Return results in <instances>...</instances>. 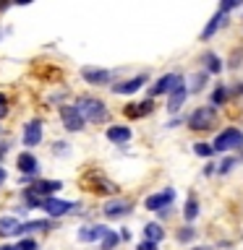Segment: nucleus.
Wrapping results in <instances>:
<instances>
[{"label": "nucleus", "mask_w": 243, "mask_h": 250, "mask_svg": "<svg viewBox=\"0 0 243 250\" xmlns=\"http://www.w3.org/2000/svg\"><path fill=\"white\" fill-rule=\"evenodd\" d=\"M16 167H19V172H24V175H31V177L39 175V162L31 151H21L16 156Z\"/></svg>", "instance_id": "obj_13"}, {"label": "nucleus", "mask_w": 243, "mask_h": 250, "mask_svg": "<svg viewBox=\"0 0 243 250\" xmlns=\"http://www.w3.org/2000/svg\"><path fill=\"white\" fill-rule=\"evenodd\" d=\"M144 237H146L149 242H157V245H160V240H165L162 224H160V222H149V224L144 227Z\"/></svg>", "instance_id": "obj_22"}, {"label": "nucleus", "mask_w": 243, "mask_h": 250, "mask_svg": "<svg viewBox=\"0 0 243 250\" xmlns=\"http://www.w3.org/2000/svg\"><path fill=\"white\" fill-rule=\"evenodd\" d=\"M16 250H39V245H37V240H34V237H24V240H19Z\"/></svg>", "instance_id": "obj_31"}, {"label": "nucleus", "mask_w": 243, "mask_h": 250, "mask_svg": "<svg viewBox=\"0 0 243 250\" xmlns=\"http://www.w3.org/2000/svg\"><path fill=\"white\" fill-rule=\"evenodd\" d=\"M233 167H238V159H235V156H225V159L217 164V175H227V172H233Z\"/></svg>", "instance_id": "obj_27"}, {"label": "nucleus", "mask_w": 243, "mask_h": 250, "mask_svg": "<svg viewBox=\"0 0 243 250\" xmlns=\"http://www.w3.org/2000/svg\"><path fill=\"white\" fill-rule=\"evenodd\" d=\"M201 62H204V70H207V73H222V58H219L217 52H204Z\"/></svg>", "instance_id": "obj_21"}, {"label": "nucleus", "mask_w": 243, "mask_h": 250, "mask_svg": "<svg viewBox=\"0 0 243 250\" xmlns=\"http://www.w3.org/2000/svg\"><path fill=\"white\" fill-rule=\"evenodd\" d=\"M60 123L68 133H78V130H84L86 117L81 115V109H78L76 104H63L60 107Z\"/></svg>", "instance_id": "obj_4"}, {"label": "nucleus", "mask_w": 243, "mask_h": 250, "mask_svg": "<svg viewBox=\"0 0 243 250\" xmlns=\"http://www.w3.org/2000/svg\"><path fill=\"white\" fill-rule=\"evenodd\" d=\"M238 5H241L238 0H225V3H219V8H217V11L227 16V13H230V11H235V8H238Z\"/></svg>", "instance_id": "obj_32"}, {"label": "nucleus", "mask_w": 243, "mask_h": 250, "mask_svg": "<svg viewBox=\"0 0 243 250\" xmlns=\"http://www.w3.org/2000/svg\"><path fill=\"white\" fill-rule=\"evenodd\" d=\"M118 242H121V237H118V232H115V229H110V234H107V237L99 242V250H113V248L118 245Z\"/></svg>", "instance_id": "obj_28"}, {"label": "nucleus", "mask_w": 243, "mask_h": 250, "mask_svg": "<svg viewBox=\"0 0 243 250\" xmlns=\"http://www.w3.org/2000/svg\"><path fill=\"white\" fill-rule=\"evenodd\" d=\"M217 125V109L212 104L196 107L191 115H188V128L191 130H209Z\"/></svg>", "instance_id": "obj_1"}, {"label": "nucleus", "mask_w": 243, "mask_h": 250, "mask_svg": "<svg viewBox=\"0 0 243 250\" xmlns=\"http://www.w3.org/2000/svg\"><path fill=\"white\" fill-rule=\"evenodd\" d=\"M0 34H3V31H0Z\"/></svg>", "instance_id": "obj_40"}, {"label": "nucleus", "mask_w": 243, "mask_h": 250, "mask_svg": "<svg viewBox=\"0 0 243 250\" xmlns=\"http://www.w3.org/2000/svg\"><path fill=\"white\" fill-rule=\"evenodd\" d=\"M19 229H21V222L13 214L0 216V237H13V234H19Z\"/></svg>", "instance_id": "obj_17"}, {"label": "nucleus", "mask_w": 243, "mask_h": 250, "mask_svg": "<svg viewBox=\"0 0 243 250\" xmlns=\"http://www.w3.org/2000/svg\"><path fill=\"white\" fill-rule=\"evenodd\" d=\"M194 154L196 156H212V154H215V146H209V144H194Z\"/></svg>", "instance_id": "obj_30"}, {"label": "nucleus", "mask_w": 243, "mask_h": 250, "mask_svg": "<svg viewBox=\"0 0 243 250\" xmlns=\"http://www.w3.org/2000/svg\"><path fill=\"white\" fill-rule=\"evenodd\" d=\"M183 216L188 219V222H194V219L199 216V201H196V195H188L186 208H183Z\"/></svg>", "instance_id": "obj_25"}, {"label": "nucleus", "mask_w": 243, "mask_h": 250, "mask_svg": "<svg viewBox=\"0 0 243 250\" xmlns=\"http://www.w3.org/2000/svg\"><path fill=\"white\" fill-rule=\"evenodd\" d=\"M5 180H8V172H5L3 167H0V188H3V183H5Z\"/></svg>", "instance_id": "obj_36"}, {"label": "nucleus", "mask_w": 243, "mask_h": 250, "mask_svg": "<svg viewBox=\"0 0 243 250\" xmlns=\"http://www.w3.org/2000/svg\"><path fill=\"white\" fill-rule=\"evenodd\" d=\"M76 107L81 109V115L86 117V120H92V123H105L107 117H110V112H107V107H105V102H102V99L81 97Z\"/></svg>", "instance_id": "obj_2"}, {"label": "nucleus", "mask_w": 243, "mask_h": 250, "mask_svg": "<svg viewBox=\"0 0 243 250\" xmlns=\"http://www.w3.org/2000/svg\"><path fill=\"white\" fill-rule=\"evenodd\" d=\"M84 188L92 193H107V195H115L118 193V185L113 180H107L102 172H89V175L84 177Z\"/></svg>", "instance_id": "obj_5"}, {"label": "nucleus", "mask_w": 243, "mask_h": 250, "mask_svg": "<svg viewBox=\"0 0 243 250\" xmlns=\"http://www.w3.org/2000/svg\"><path fill=\"white\" fill-rule=\"evenodd\" d=\"M60 188H63L60 180H31L29 193H34V195H47V198H52V193H58Z\"/></svg>", "instance_id": "obj_14"}, {"label": "nucleus", "mask_w": 243, "mask_h": 250, "mask_svg": "<svg viewBox=\"0 0 243 250\" xmlns=\"http://www.w3.org/2000/svg\"><path fill=\"white\" fill-rule=\"evenodd\" d=\"M81 78H84L86 83H92V86H105V83H110V78H113V73H110L107 68L84 65V68H81Z\"/></svg>", "instance_id": "obj_9"}, {"label": "nucleus", "mask_w": 243, "mask_h": 250, "mask_svg": "<svg viewBox=\"0 0 243 250\" xmlns=\"http://www.w3.org/2000/svg\"><path fill=\"white\" fill-rule=\"evenodd\" d=\"M194 250H212V248H207V245H201V248H194Z\"/></svg>", "instance_id": "obj_39"}, {"label": "nucleus", "mask_w": 243, "mask_h": 250, "mask_svg": "<svg viewBox=\"0 0 243 250\" xmlns=\"http://www.w3.org/2000/svg\"><path fill=\"white\" fill-rule=\"evenodd\" d=\"M227 97H230V91H227V86H217L215 89V94H212V107H219V104H225L227 102Z\"/></svg>", "instance_id": "obj_26"}, {"label": "nucleus", "mask_w": 243, "mask_h": 250, "mask_svg": "<svg viewBox=\"0 0 243 250\" xmlns=\"http://www.w3.org/2000/svg\"><path fill=\"white\" fill-rule=\"evenodd\" d=\"M42 208L50 216L60 219V216H66V214H71V211H76V208H81V206H76V203H71V201H63V198H45L42 201Z\"/></svg>", "instance_id": "obj_7"}, {"label": "nucleus", "mask_w": 243, "mask_h": 250, "mask_svg": "<svg viewBox=\"0 0 243 250\" xmlns=\"http://www.w3.org/2000/svg\"><path fill=\"white\" fill-rule=\"evenodd\" d=\"M152 102H141V104H131V107H125V115H128V117H146L149 112H152Z\"/></svg>", "instance_id": "obj_23"}, {"label": "nucleus", "mask_w": 243, "mask_h": 250, "mask_svg": "<svg viewBox=\"0 0 243 250\" xmlns=\"http://www.w3.org/2000/svg\"><path fill=\"white\" fill-rule=\"evenodd\" d=\"M107 141H113V144H128L131 141V128H125V125H110L107 128Z\"/></svg>", "instance_id": "obj_18"}, {"label": "nucleus", "mask_w": 243, "mask_h": 250, "mask_svg": "<svg viewBox=\"0 0 243 250\" xmlns=\"http://www.w3.org/2000/svg\"><path fill=\"white\" fill-rule=\"evenodd\" d=\"M172 201H175V190H172V188H165V190L149 195L144 201V208L146 211H168Z\"/></svg>", "instance_id": "obj_6"}, {"label": "nucleus", "mask_w": 243, "mask_h": 250, "mask_svg": "<svg viewBox=\"0 0 243 250\" xmlns=\"http://www.w3.org/2000/svg\"><path fill=\"white\" fill-rule=\"evenodd\" d=\"M225 21H227V16H225V13H219V11H217L215 16H212V19H209V23H207V26H204V31H201V39H204V42L215 37V31H217L219 26H222Z\"/></svg>", "instance_id": "obj_20"}, {"label": "nucleus", "mask_w": 243, "mask_h": 250, "mask_svg": "<svg viewBox=\"0 0 243 250\" xmlns=\"http://www.w3.org/2000/svg\"><path fill=\"white\" fill-rule=\"evenodd\" d=\"M0 250H16V245H3V248H0Z\"/></svg>", "instance_id": "obj_38"}, {"label": "nucleus", "mask_w": 243, "mask_h": 250, "mask_svg": "<svg viewBox=\"0 0 243 250\" xmlns=\"http://www.w3.org/2000/svg\"><path fill=\"white\" fill-rule=\"evenodd\" d=\"M136 250H157V242L144 240V242H139V248H136Z\"/></svg>", "instance_id": "obj_35"}, {"label": "nucleus", "mask_w": 243, "mask_h": 250, "mask_svg": "<svg viewBox=\"0 0 243 250\" xmlns=\"http://www.w3.org/2000/svg\"><path fill=\"white\" fill-rule=\"evenodd\" d=\"M3 117H8V97L0 94V120H3Z\"/></svg>", "instance_id": "obj_33"}, {"label": "nucleus", "mask_w": 243, "mask_h": 250, "mask_svg": "<svg viewBox=\"0 0 243 250\" xmlns=\"http://www.w3.org/2000/svg\"><path fill=\"white\" fill-rule=\"evenodd\" d=\"M207 78H209V73H207V70H199V73H194L191 76V86H188V91H201L204 89V86H207Z\"/></svg>", "instance_id": "obj_24"}, {"label": "nucleus", "mask_w": 243, "mask_h": 250, "mask_svg": "<svg viewBox=\"0 0 243 250\" xmlns=\"http://www.w3.org/2000/svg\"><path fill=\"white\" fill-rule=\"evenodd\" d=\"M175 237H178V242H191V240L196 237V229H194L191 224H188V227H183V229H178Z\"/></svg>", "instance_id": "obj_29"}, {"label": "nucleus", "mask_w": 243, "mask_h": 250, "mask_svg": "<svg viewBox=\"0 0 243 250\" xmlns=\"http://www.w3.org/2000/svg\"><path fill=\"white\" fill-rule=\"evenodd\" d=\"M52 227L50 219H34V222H24L19 234H34V232H47Z\"/></svg>", "instance_id": "obj_19"}, {"label": "nucleus", "mask_w": 243, "mask_h": 250, "mask_svg": "<svg viewBox=\"0 0 243 250\" xmlns=\"http://www.w3.org/2000/svg\"><path fill=\"white\" fill-rule=\"evenodd\" d=\"M215 151L219 154H227V151H233V148H241L243 146V130L241 128H225L222 133H217V138H215Z\"/></svg>", "instance_id": "obj_3"}, {"label": "nucleus", "mask_w": 243, "mask_h": 250, "mask_svg": "<svg viewBox=\"0 0 243 250\" xmlns=\"http://www.w3.org/2000/svg\"><path fill=\"white\" fill-rule=\"evenodd\" d=\"M110 234V229L105 224H89L78 229V242H102Z\"/></svg>", "instance_id": "obj_11"}, {"label": "nucleus", "mask_w": 243, "mask_h": 250, "mask_svg": "<svg viewBox=\"0 0 243 250\" xmlns=\"http://www.w3.org/2000/svg\"><path fill=\"white\" fill-rule=\"evenodd\" d=\"M39 141H42V120H29L24 125V146L34 148L39 146Z\"/></svg>", "instance_id": "obj_12"}, {"label": "nucleus", "mask_w": 243, "mask_h": 250, "mask_svg": "<svg viewBox=\"0 0 243 250\" xmlns=\"http://www.w3.org/2000/svg\"><path fill=\"white\" fill-rule=\"evenodd\" d=\"M186 97H188V86H186V81H183V83H178L175 89H172V94L168 97V112H170V115L180 112V107H183Z\"/></svg>", "instance_id": "obj_15"}, {"label": "nucleus", "mask_w": 243, "mask_h": 250, "mask_svg": "<svg viewBox=\"0 0 243 250\" xmlns=\"http://www.w3.org/2000/svg\"><path fill=\"white\" fill-rule=\"evenodd\" d=\"M146 83V73L141 76H133L128 81H121V83H113V94H136L141 86Z\"/></svg>", "instance_id": "obj_16"}, {"label": "nucleus", "mask_w": 243, "mask_h": 250, "mask_svg": "<svg viewBox=\"0 0 243 250\" xmlns=\"http://www.w3.org/2000/svg\"><path fill=\"white\" fill-rule=\"evenodd\" d=\"M55 154L58 156H68V144H63V141H58V144H55V148H52Z\"/></svg>", "instance_id": "obj_34"}, {"label": "nucleus", "mask_w": 243, "mask_h": 250, "mask_svg": "<svg viewBox=\"0 0 243 250\" xmlns=\"http://www.w3.org/2000/svg\"><path fill=\"white\" fill-rule=\"evenodd\" d=\"M131 201L125 198H110L105 206H102V214H105L107 219H121V216H128L131 214Z\"/></svg>", "instance_id": "obj_8"}, {"label": "nucleus", "mask_w": 243, "mask_h": 250, "mask_svg": "<svg viewBox=\"0 0 243 250\" xmlns=\"http://www.w3.org/2000/svg\"><path fill=\"white\" fill-rule=\"evenodd\" d=\"M5 151H8V148H5V146H0V159L5 156Z\"/></svg>", "instance_id": "obj_37"}, {"label": "nucleus", "mask_w": 243, "mask_h": 250, "mask_svg": "<svg viewBox=\"0 0 243 250\" xmlns=\"http://www.w3.org/2000/svg\"><path fill=\"white\" fill-rule=\"evenodd\" d=\"M183 81H186V78L178 76V73H165L160 81L152 86V97H160V94H172V89H175L178 83H183Z\"/></svg>", "instance_id": "obj_10"}]
</instances>
